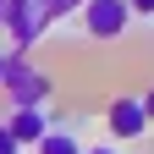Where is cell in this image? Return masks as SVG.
<instances>
[{
    "instance_id": "12",
    "label": "cell",
    "mask_w": 154,
    "mask_h": 154,
    "mask_svg": "<svg viewBox=\"0 0 154 154\" xmlns=\"http://www.w3.org/2000/svg\"><path fill=\"white\" fill-rule=\"evenodd\" d=\"M6 61H11V55H6V50H0V72H6Z\"/></svg>"
},
{
    "instance_id": "9",
    "label": "cell",
    "mask_w": 154,
    "mask_h": 154,
    "mask_svg": "<svg viewBox=\"0 0 154 154\" xmlns=\"http://www.w3.org/2000/svg\"><path fill=\"white\" fill-rule=\"evenodd\" d=\"M127 11L132 17H154V0H127Z\"/></svg>"
},
{
    "instance_id": "11",
    "label": "cell",
    "mask_w": 154,
    "mask_h": 154,
    "mask_svg": "<svg viewBox=\"0 0 154 154\" xmlns=\"http://www.w3.org/2000/svg\"><path fill=\"white\" fill-rule=\"evenodd\" d=\"M83 154H121L116 143H94V149H83Z\"/></svg>"
},
{
    "instance_id": "8",
    "label": "cell",
    "mask_w": 154,
    "mask_h": 154,
    "mask_svg": "<svg viewBox=\"0 0 154 154\" xmlns=\"http://www.w3.org/2000/svg\"><path fill=\"white\" fill-rule=\"evenodd\" d=\"M0 154H22V149H17V138L6 132V121H0Z\"/></svg>"
},
{
    "instance_id": "2",
    "label": "cell",
    "mask_w": 154,
    "mask_h": 154,
    "mask_svg": "<svg viewBox=\"0 0 154 154\" xmlns=\"http://www.w3.org/2000/svg\"><path fill=\"white\" fill-rule=\"evenodd\" d=\"M50 22H55L50 0H6V17H0V28L11 33V55H28L38 38L50 33Z\"/></svg>"
},
{
    "instance_id": "5",
    "label": "cell",
    "mask_w": 154,
    "mask_h": 154,
    "mask_svg": "<svg viewBox=\"0 0 154 154\" xmlns=\"http://www.w3.org/2000/svg\"><path fill=\"white\" fill-rule=\"evenodd\" d=\"M6 132L17 138V149H38V138L50 132V110H11Z\"/></svg>"
},
{
    "instance_id": "7",
    "label": "cell",
    "mask_w": 154,
    "mask_h": 154,
    "mask_svg": "<svg viewBox=\"0 0 154 154\" xmlns=\"http://www.w3.org/2000/svg\"><path fill=\"white\" fill-rule=\"evenodd\" d=\"M50 11H55V22H61V17H72V11H83V0H50Z\"/></svg>"
},
{
    "instance_id": "13",
    "label": "cell",
    "mask_w": 154,
    "mask_h": 154,
    "mask_svg": "<svg viewBox=\"0 0 154 154\" xmlns=\"http://www.w3.org/2000/svg\"><path fill=\"white\" fill-rule=\"evenodd\" d=\"M0 17H6V0H0Z\"/></svg>"
},
{
    "instance_id": "4",
    "label": "cell",
    "mask_w": 154,
    "mask_h": 154,
    "mask_svg": "<svg viewBox=\"0 0 154 154\" xmlns=\"http://www.w3.org/2000/svg\"><path fill=\"white\" fill-rule=\"evenodd\" d=\"M105 127H110V138H116V143H138L143 132H149L143 99H138V94H121V99H110V105H105Z\"/></svg>"
},
{
    "instance_id": "6",
    "label": "cell",
    "mask_w": 154,
    "mask_h": 154,
    "mask_svg": "<svg viewBox=\"0 0 154 154\" xmlns=\"http://www.w3.org/2000/svg\"><path fill=\"white\" fill-rule=\"evenodd\" d=\"M33 154H83V143H77L72 132H55V127H50L44 138H38V149H33Z\"/></svg>"
},
{
    "instance_id": "1",
    "label": "cell",
    "mask_w": 154,
    "mask_h": 154,
    "mask_svg": "<svg viewBox=\"0 0 154 154\" xmlns=\"http://www.w3.org/2000/svg\"><path fill=\"white\" fill-rule=\"evenodd\" d=\"M50 72L44 66H33L28 55H11L6 61V72H0V94H6V105L11 110H44V99H50Z\"/></svg>"
},
{
    "instance_id": "3",
    "label": "cell",
    "mask_w": 154,
    "mask_h": 154,
    "mask_svg": "<svg viewBox=\"0 0 154 154\" xmlns=\"http://www.w3.org/2000/svg\"><path fill=\"white\" fill-rule=\"evenodd\" d=\"M127 22H132L127 0H83V33L99 38V44H116L127 33Z\"/></svg>"
},
{
    "instance_id": "10",
    "label": "cell",
    "mask_w": 154,
    "mask_h": 154,
    "mask_svg": "<svg viewBox=\"0 0 154 154\" xmlns=\"http://www.w3.org/2000/svg\"><path fill=\"white\" fill-rule=\"evenodd\" d=\"M143 116H149V127H154V88L143 94Z\"/></svg>"
}]
</instances>
